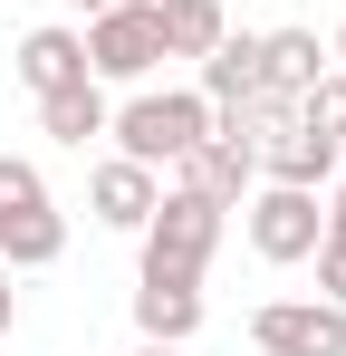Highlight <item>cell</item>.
<instances>
[{
    "label": "cell",
    "instance_id": "obj_1",
    "mask_svg": "<svg viewBox=\"0 0 346 356\" xmlns=\"http://www.w3.org/2000/svg\"><path fill=\"white\" fill-rule=\"evenodd\" d=\"M202 125H212L202 87H135V97L106 116V135H115V154H125V164H154V174H173V164L202 145Z\"/></svg>",
    "mask_w": 346,
    "mask_h": 356
},
{
    "label": "cell",
    "instance_id": "obj_2",
    "mask_svg": "<svg viewBox=\"0 0 346 356\" xmlns=\"http://www.w3.org/2000/svg\"><path fill=\"white\" fill-rule=\"evenodd\" d=\"M145 270H183V280H202L212 270V250H222V202H202L192 183H164V202L145 212Z\"/></svg>",
    "mask_w": 346,
    "mask_h": 356
},
{
    "label": "cell",
    "instance_id": "obj_3",
    "mask_svg": "<svg viewBox=\"0 0 346 356\" xmlns=\"http://www.w3.org/2000/svg\"><path fill=\"white\" fill-rule=\"evenodd\" d=\"M240 222H250V250H260L270 270H298V260L327 241L318 193H288V183H250V193H240Z\"/></svg>",
    "mask_w": 346,
    "mask_h": 356
},
{
    "label": "cell",
    "instance_id": "obj_4",
    "mask_svg": "<svg viewBox=\"0 0 346 356\" xmlns=\"http://www.w3.org/2000/svg\"><path fill=\"white\" fill-rule=\"evenodd\" d=\"M173 183H192L202 202L240 212V193L260 183V135H250V116H212V125H202V145L173 164Z\"/></svg>",
    "mask_w": 346,
    "mask_h": 356
},
{
    "label": "cell",
    "instance_id": "obj_5",
    "mask_svg": "<svg viewBox=\"0 0 346 356\" xmlns=\"http://www.w3.org/2000/svg\"><path fill=\"white\" fill-rule=\"evenodd\" d=\"M154 58H164L154 0H125V10H97V19H87V77H97V87H145Z\"/></svg>",
    "mask_w": 346,
    "mask_h": 356
},
{
    "label": "cell",
    "instance_id": "obj_6",
    "mask_svg": "<svg viewBox=\"0 0 346 356\" xmlns=\"http://www.w3.org/2000/svg\"><path fill=\"white\" fill-rule=\"evenodd\" d=\"M250 347L260 356H346V308L337 298H260Z\"/></svg>",
    "mask_w": 346,
    "mask_h": 356
},
{
    "label": "cell",
    "instance_id": "obj_7",
    "mask_svg": "<svg viewBox=\"0 0 346 356\" xmlns=\"http://www.w3.org/2000/svg\"><path fill=\"white\" fill-rule=\"evenodd\" d=\"M260 183H288V193H327L337 183V135H318V125H270L260 135Z\"/></svg>",
    "mask_w": 346,
    "mask_h": 356
},
{
    "label": "cell",
    "instance_id": "obj_8",
    "mask_svg": "<svg viewBox=\"0 0 346 356\" xmlns=\"http://www.w3.org/2000/svg\"><path fill=\"white\" fill-rule=\"evenodd\" d=\"M164 202V174L154 164H125V154H106L97 174H87V222L97 232H145V212Z\"/></svg>",
    "mask_w": 346,
    "mask_h": 356
},
{
    "label": "cell",
    "instance_id": "obj_9",
    "mask_svg": "<svg viewBox=\"0 0 346 356\" xmlns=\"http://www.w3.org/2000/svg\"><path fill=\"white\" fill-rule=\"evenodd\" d=\"M135 327L164 337V347H192V337H202V280H183V270H135Z\"/></svg>",
    "mask_w": 346,
    "mask_h": 356
},
{
    "label": "cell",
    "instance_id": "obj_10",
    "mask_svg": "<svg viewBox=\"0 0 346 356\" xmlns=\"http://www.w3.org/2000/svg\"><path fill=\"white\" fill-rule=\"evenodd\" d=\"M19 87L29 97H49V87H77L87 77V29H67V19H39V29H19Z\"/></svg>",
    "mask_w": 346,
    "mask_h": 356
},
{
    "label": "cell",
    "instance_id": "obj_11",
    "mask_svg": "<svg viewBox=\"0 0 346 356\" xmlns=\"http://www.w3.org/2000/svg\"><path fill=\"white\" fill-rule=\"evenodd\" d=\"M250 97H260V29H222L202 49V106L212 116H240Z\"/></svg>",
    "mask_w": 346,
    "mask_h": 356
},
{
    "label": "cell",
    "instance_id": "obj_12",
    "mask_svg": "<svg viewBox=\"0 0 346 356\" xmlns=\"http://www.w3.org/2000/svg\"><path fill=\"white\" fill-rule=\"evenodd\" d=\"M106 87H97V77H77V87H49V97H39V135H49V145H67V154H87V145H97V135H106Z\"/></svg>",
    "mask_w": 346,
    "mask_h": 356
},
{
    "label": "cell",
    "instance_id": "obj_13",
    "mask_svg": "<svg viewBox=\"0 0 346 356\" xmlns=\"http://www.w3.org/2000/svg\"><path fill=\"white\" fill-rule=\"evenodd\" d=\"M49 260H67V212L58 202L0 212V270H49Z\"/></svg>",
    "mask_w": 346,
    "mask_h": 356
},
{
    "label": "cell",
    "instance_id": "obj_14",
    "mask_svg": "<svg viewBox=\"0 0 346 356\" xmlns=\"http://www.w3.org/2000/svg\"><path fill=\"white\" fill-rule=\"evenodd\" d=\"M327 77V49H318V29H260V87H279V97H308Z\"/></svg>",
    "mask_w": 346,
    "mask_h": 356
},
{
    "label": "cell",
    "instance_id": "obj_15",
    "mask_svg": "<svg viewBox=\"0 0 346 356\" xmlns=\"http://www.w3.org/2000/svg\"><path fill=\"white\" fill-rule=\"evenodd\" d=\"M154 29H164V58H202L231 29V10L222 0H154Z\"/></svg>",
    "mask_w": 346,
    "mask_h": 356
},
{
    "label": "cell",
    "instance_id": "obj_16",
    "mask_svg": "<svg viewBox=\"0 0 346 356\" xmlns=\"http://www.w3.org/2000/svg\"><path fill=\"white\" fill-rule=\"evenodd\" d=\"M298 125H318V135H337V145H346V67H327V77L298 97Z\"/></svg>",
    "mask_w": 346,
    "mask_h": 356
},
{
    "label": "cell",
    "instance_id": "obj_17",
    "mask_svg": "<svg viewBox=\"0 0 346 356\" xmlns=\"http://www.w3.org/2000/svg\"><path fill=\"white\" fill-rule=\"evenodd\" d=\"M29 202H49V174L29 154H0V212H29Z\"/></svg>",
    "mask_w": 346,
    "mask_h": 356
},
{
    "label": "cell",
    "instance_id": "obj_18",
    "mask_svg": "<svg viewBox=\"0 0 346 356\" xmlns=\"http://www.w3.org/2000/svg\"><path fill=\"white\" fill-rule=\"evenodd\" d=\"M308 260H318V298H337V308H346V241H318Z\"/></svg>",
    "mask_w": 346,
    "mask_h": 356
},
{
    "label": "cell",
    "instance_id": "obj_19",
    "mask_svg": "<svg viewBox=\"0 0 346 356\" xmlns=\"http://www.w3.org/2000/svg\"><path fill=\"white\" fill-rule=\"evenodd\" d=\"M318 212H327V241H346V174L327 183V193H318Z\"/></svg>",
    "mask_w": 346,
    "mask_h": 356
},
{
    "label": "cell",
    "instance_id": "obj_20",
    "mask_svg": "<svg viewBox=\"0 0 346 356\" xmlns=\"http://www.w3.org/2000/svg\"><path fill=\"white\" fill-rule=\"evenodd\" d=\"M19 327V289H10V270H0V337Z\"/></svg>",
    "mask_w": 346,
    "mask_h": 356
},
{
    "label": "cell",
    "instance_id": "obj_21",
    "mask_svg": "<svg viewBox=\"0 0 346 356\" xmlns=\"http://www.w3.org/2000/svg\"><path fill=\"white\" fill-rule=\"evenodd\" d=\"M327 67H346V19H337V39H327Z\"/></svg>",
    "mask_w": 346,
    "mask_h": 356
},
{
    "label": "cell",
    "instance_id": "obj_22",
    "mask_svg": "<svg viewBox=\"0 0 346 356\" xmlns=\"http://www.w3.org/2000/svg\"><path fill=\"white\" fill-rule=\"evenodd\" d=\"M135 356H183V347H164V337H145V347H135Z\"/></svg>",
    "mask_w": 346,
    "mask_h": 356
},
{
    "label": "cell",
    "instance_id": "obj_23",
    "mask_svg": "<svg viewBox=\"0 0 346 356\" xmlns=\"http://www.w3.org/2000/svg\"><path fill=\"white\" fill-rule=\"evenodd\" d=\"M77 10H87V19H97V10H125V0H77Z\"/></svg>",
    "mask_w": 346,
    "mask_h": 356
}]
</instances>
